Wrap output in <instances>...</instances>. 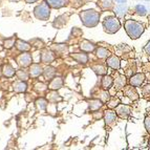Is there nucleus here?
<instances>
[{"label":"nucleus","instance_id":"393cba45","mask_svg":"<svg viewBox=\"0 0 150 150\" xmlns=\"http://www.w3.org/2000/svg\"><path fill=\"white\" fill-rule=\"evenodd\" d=\"M56 75V68L53 66H48L43 70V76L46 80H52Z\"/></svg>","mask_w":150,"mask_h":150},{"label":"nucleus","instance_id":"f3484780","mask_svg":"<svg viewBox=\"0 0 150 150\" xmlns=\"http://www.w3.org/2000/svg\"><path fill=\"white\" fill-rule=\"evenodd\" d=\"M70 57L73 58L74 60H76L77 62L79 63H82V64H86L88 61V56L84 53H75V54H71Z\"/></svg>","mask_w":150,"mask_h":150},{"label":"nucleus","instance_id":"5701e85b","mask_svg":"<svg viewBox=\"0 0 150 150\" xmlns=\"http://www.w3.org/2000/svg\"><path fill=\"white\" fill-rule=\"evenodd\" d=\"M16 47L20 52H28L30 50V45L25 41H22L21 39H17L16 40Z\"/></svg>","mask_w":150,"mask_h":150},{"label":"nucleus","instance_id":"412c9836","mask_svg":"<svg viewBox=\"0 0 150 150\" xmlns=\"http://www.w3.org/2000/svg\"><path fill=\"white\" fill-rule=\"evenodd\" d=\"M127 11H128L127 5H126L125 3H120V5L115 10V13L119 18H124V16L126 15Z\"/></svg>","mask_w":150,"mask_h":150},{"label":"nucleus","instance_id":"b1692460","mask_svg":"<svg viewBox=\"0 0 150 150\" xmlns=\"http://www.w3.org/2000/svg\"><path fill=\"white\" fill-rule=\"evenodd\" d=\"M96 55L100 59H106L110 56V52L105 47H98L96 48Z\"/></svg>","mask_w":150,"mask_h":150},{"label":"nucleus","instance_id":"c756f323","mask_svg":"<svg viewBox=\"0 0 150 150\" xmlns=\"http://www.w3.org/2000/svg\"><path fill=\"white\" fill-rule=\"evenodd\" d=\"M121 103L120 99L119 98H115V97H110V99L107 101V105L109 108H115L117 106L119 105Z\"/></svg>","mask_w":150,"mask_h":150},{"label":"nucleus","instance_id":"4c0bfd02","mask_svg":"<svg viewBox=\"0 0 150 150\" xmlns=\"http://www.w3.org/2000/svg\"><path fill=\"white\" fill-rule=\"evenodd\" d=\"M144 50H145V53L147 54L148 56H150V40L148 41V43L145 45V47H144Z\"/></svg>","mask_w":150,"mask_h":150},{"label":"nucleus","instance_id":"37998d69","mask_svg":"<svg viewBox=\"0 0 150 150\" xmlns=\"http://www.w3.org/2000/svg\"><path fill=\"white\" fill-rule=\"evenodd\" d=\"M0 3H1V0H0Z\"/></svg>","mask_w":150,"mask_h":150},{"label":"nucleus","instance_id":"20e7f679","mask_svg":"<svg viewBox=\"0 0 150 150\" xmlns=\"http://www.w3.org/2000/svg\"><path fill=\"white\" fill-rule=\"evenodd\" d=\"M34 14L39 20H47L50 16V6L46 1H43L35 8Z\"/></svg>","mask_w":150,"mask_h":150},{"label":"nucleus","instance_id":"2f4dec72","mask_svg":"<svg viewBox=\"0 0 150 150\" xmlns=\"http://www.w3.org/2000/svg\"><path fill=\"white\" fill-rule=\"evenodd\" d=\"M93 69L95 70V73L98 74V75H106V73H107V70H106V68L104 67V66H102V65H97V66H93Z\"/></svg>","mask_w":150,"mask_h":150},{"label":"nucleus","instance_id":"1a4fd4ad","mask_svg":"<svg viewBox=\"0 0 150 150\" xmlns=\"http://www.w3.org/2000/svg\"><path fill=\"white\" fill-rule=\"evenodd\" d=\"M123 93L126 97H128L131 101H137L139 100V93H137V90H135L134 86L132 85H128V86H125V87L123 88Z\"/></svg>","mask_w":150,"mask_h":150},{"label":"nucleus","instance_id":"a19ab883","mask_svg":"<svg viewBox=\"0 0 150 150\" xmlns=\"http://www.w3.org/2000/svg\"><path fill=\"white\" fill-rule=\"evenodd\" d=\"M148 147H149V149H150V140H149V143H148Z\"/></svg>","mask_w":150,"mask_h":150},{"label":"nucleus","instance_id":"2eb2a0df","mask_svg":"<svg viewBox=\"0 0 150 150\" xmlns=\"http://www.w3.org/2000/svg\"><path fill=\"white\" fill-rule=\"evenodd\" d=\"M113 85V78L109 75H104L102 78V82H101V86L103 89L108 90L111 86Z\"/></svg>","mask_w":150,"mask_h":150},{"label":"nucleus","instance_id":"79ce46f5","mask_svg":"<svg viewBox=\"0 0 150 150\" xmlns=\"http://www.w3.org/2000/svg\"><path fill=\"white\" fill-rule=\"evenodd\" d=\"M11 1H19V0H11Z\"/></svg>","mask_w":150,"mask_h":150},{"label":"nucleus","instance_id":"f03ea898","mask_svg":"<svg viewBox=\"0 0 150 150\" xmlns=\"http://www.w3.org/2000/svg\"><path fill=\"white\" fill-rule=\"evenodd\" d=\"M80 18L82 23L87 28H93L99 23L100 14L95 10H86L80 13Z\"/></svg>","mask_w":150,"mask_h":150},{"label":"nucleus","instance_id":"6e6552de","mask_svg":"<svg viewBox=\"0 0 150 150\" xmlns=\"http://www.w3.org/2000/svg\"><path fill=\"white\" fill-rule=\"evenodd\" d=\"M113 86L117 91L123 90V88L126 86V77L124 75H119L117 74L115 78L113 79Z\"/></svg>","mask_w":150,"mask_h":150},{"label":"nucleus","instance_id":"a211bd4d","mask_svg":"<svg viewBox=\"0 0 150 150\" xmlns=\"http://www.w3.org/2000/svg\"><path fill=\"white\" fill-rule=\"evenodd\" d=\"M102 106H103V102L100 100V99H98V98L91 99V100L89 101V110L90 111H97V110L100 109Z\"/></svg>","mask_w":150,"mask_h":150},{"label":"nucleus","instance_id":"4468645a","mask_svg":"<svg viewBox=\"0 0 150 150\" xmlns=\"http://www.w3.org/2000/svg\"><path fill=\"white\" fill-rule=\"evenodd\" d=\"M41 62L43 63H52L54 60H55V55H54V53H52L50 50H45L42 52V54H41Z\"/></svg>","mask_w":150,"mask_h":150},{"label":"nucleus","instance_id":"473e14b6","mask_svg":"<svg viewBox=\"0 0 150 150\" xmlns=\"http://www.w3.org/2000/svg\"><path fill=\"white\" fill-rule=\"evenodd\" d=\"M135 13L140 16H145L146 14H147V10H146V8L144 6V5L139 4L135 6Z\"/></svg>","mask_w":150,"mask_h":150},{"label":"nucleus","instance_id":"cd10ccee","mask_svg":"<svg viewBox=\"0 0 150 150\" xmlns=\"http://www.w3.org/2000/svg\"><path fill=\"white\" fill-rule=\"evenodd\" d=\"M16 75H17L18 79L21 81H26L30 78V73H28L26 70L24 69H19L16 71Z\"/></svg>","mask_w":150,"mask_h":150},{"label":"nucleus","instance_id":"423d86ee","mask_svg":"<svg viewBox=\"0 0 150 150\" xmlns=\"http://www.w3.org/2000/svg\"><path fill=\"white\" fill-rule=\"evenodd\" d=\"M115 112L121 119H127L131 113V107L129 105H124V104H119L115 107Z\"/></svg>","mask_w":150,"mask_h":150},{"label":"nucleus","instance_id":"7ed1b4c3","mask_svg":"<svg viewBox=\"0 0 150 150\" xmlns=\"http://www.w3.org/2000/svg\"><path fill=\"white\" fill-rule=\"evenodd\" d=\"M120 20L117 17L109 16V17H106L105 20L103 21V28L107 34H115L120 30Z\"/></svg>","mask_w":150,"mask_h":150},{"label":"nucleus","instance_id":"f257e3e1","mask_svg":"<svg viewBox=\"0 0 150 150\" xmlns=\"http://www.w3.org/2000/svg\"><path fill=\"white\" fill-rule=\"evenodd\" d=\"M124 28L127 33V35L129 36L130 39L135 40L138 38L141 37L144 30H145V25L142 22L137 20H132V19H128L124 23Z\"/></svg>","mask_w":150,"mask_h":150},{"label":"nucleus","instance_id":"f704fd0d","mask_svg":"<svg viewBox=\"0 0 150 150\" xmlns=\"http://www.w3.org/2000/svg\"><path fill=\"white\" fill-rule=\"evenodd\" d=\"M15 41H16V38L15 37H12L10 39H6L4 41V47L5 48H12L14 45H15Z\"/></svg>","mask_w":150,"mask_h":150},{"label":"nucleus","instance_id":"e433bc0d","mask_svg":"<svg viewBox=\"0 0 150 150\" xmlns=\"http://www.w3.org/2000/svg\"><path fill=\"white\" fill-rule=\"evenodd\" d=\"M144 124H145V128L147 130V132L150 134V115H147L144 121Z\"/></svg>","mask_w":150,"mask_h":150},{"label":"nucleus","instance_id":"dca6fc26","mask_svg":"<svg viewBox=\"0 0 150 150\" xmlns=\"http://www.w3.org/2000/svg\"><path fill=\"white\" fill-rule=\"evenodd\" d=\"M80 48L83 50V52H86V53H90V52H93L96 50V45L93 44V42H90L88 40H83L81 42Z\"/></svg>","mask_w":150,"mask_h":150},{"label":"nucleus","instance_id":"6ab92c4d","mask_svg":"<svg viewBox=\"0 0 150 150\" xmlns=\"http://www.w3.org/2000/svg\"><path fill=\"white\" fill-rule=\"evenodd\" d=\"M13 87L16 93H24L25 90L28 89V85L25 81H16L14 84H13Z\"/></svg>","mask_w":150,"mask_h":150},{"label":"nucleus","instance_id":"72a5a7b5","mask_svg":"<svg viewBox=\"0 0 150 150\" xmlns=\"http://www.w3.org/2000/svg\"><path fill=\"white\" fill-rule=\"evenodd\" d=\"M54 48L56 50V53H67L68 47L65 44H57V46H54Z\"/></svg>","mask_w":150,"mask_h":150},{"label":"nucleus","instance_id":"a878e982","mask_svg":"<svg viewBox=\"0 0 150 150\" xmlns=\"http://www.w3.org/2000/svg\"><path fill=\"white\" fill-rule=\"evenodd\" d=\"M46 2L48 3V5H50V8H60L65 5L66 0H46Z\"/></svg>","mask_w":150,"mask_h":150},{"label":"nucleus","instance_id":"ddd939ff","mask_svg":"<svg viewBox=\"0 0 150 150\" xmlns=\"http://www.w3.org/2000/svg\"><path fill=\"white\" fill-rule=\"evenodd\" d=\"M63 86V80L60 77H54L48 84V88L50 90H58Z\"/></svg>","mask_w":150,"mask_h":150},{"label":"nucleus","instance_id":"58836bf2","mask_svg":"<svg viewBox=\"0 0 150 150\" xmlns=\"http://www.w3.org/2000/svg\"><path fill=\"white\" fill-rule=\"evenodd\" d=\"M36 1H38V0H25V2H28V3H34V2H36Z\"/></svg>","mask_w":150,"mask_h":150},{"label":"nucleus","instance_id":"9d476101","mask_svg":"<svg viewBox=\"0 0 150 150\" xmlns=\"http://www.w3.org/2000/svg\"><path fill=\"white\" fill-rule=\"evenodd\" d=\"M145 81V75L143 73L135 74V75L131 76L129 79V84L130 85L134 86V87H140L143 83Z\"/></svg>","mask_w":150,"mask_h":150},{"label":"nucleus","instance_id":"bb28decb","mask_svg":"<svg viewBox=\"0 0 150 150\" xmlns=\"http://www.w3.org/2000/svg\"><path fill=\"white\" fill-rule=\"evenodd\" d=\"M98 5L102 10H111L113 8V3L110 0H99L98 1Z\"/></svg>","mask_w":150,"mask_h":150},{"label":"nucleus","instance_id":"c03bdc74","mask_svg":"<svg viewBox=\"0 0 150 150\" xmlns=\"http://www.w3.org/2000/svg\"><path fill=\"white\" fill-rule=\"evenodd\" d=\"M0 50H1V46H0Z\"/></svg>","mask_w":150,"mask_h":150},{"label":"nucleus","instance_id":"0eeeda50","mask_svg":"<svg viewBox=\"0 0 150 150\" xmlns=\"http://www.w3.org/2000/svg\"><path fill=\"white\" fill-rule=\"evenodd\" d=\"M117 112L113 111L112 108H109V109L105 110L104 113H103V118H104V121L107 125H112L113 123H115V120H117Z\"/></svg>","mask_w":150,"mask_h":150},{"label":"nucleus","instance_id":"7c9ffc66","mask_svg":"<svg viewBox=\"0 0 150 150\" xmlns=\"http://www.w3.org/2000/svg\"><path fill=\"white\" fill-rule=\"evenodd\" d=\"M142 96L144 99L147 101H150V84H146L142 88Z\"/></svg>","mask_w":150,"mask_h":150},{"label":"nucleus","instance_id":"39448f33","mask_svg":"<svg viewBox=\"0 0 150 150\" xmlns=\"http://www.w3.org/2000/svg\"><path fill=\"white\" fill-rule=\"evenodd\" d=\"M16 61H17V64L20 67H28L32 64V55L30 53H26V52H22V54H20L16 58Z\"/></svg>","mask_w":150,"mask_h":150},{"label":"nucleus","instance_id":"c9c22d12","mask_svg":"<svg viewBox=\"0 0 150 150\" xmlns=\"http://www.w3.org/2000/svg\"><path fill=\"white\" fill-rule=\"evenodd\" d=\"M47 88H48V85H45L43 83H38V84L35 85V90H37L39 93H43V91H45Z\"/></svg>","mask_w":150,"mask_h":150},{"label":"nucleus","instance_id":"aec40b11","mask_svg":"<svg viewBox=\"0 0 150 150\" xmlns=\"http://www.w3.org/2000/svg\"><path fill=\"white\" fill-rule=\"evenodd\" d=\"M1 71H2V75L4 76V77H8V78H11L15 75V69H14L12 65L8 64V63L3 65Z\"/></svg>","mask_w":150,"mask_h":150},{"label":"nucleus","instance_id":"4be33fe9","mask_svg":"<svg viewBox=\"0 0 150 150\" xmlns=\"http://www.w3.org/2000/svg\"><path fill=\"white\" fill-rule=\"evenodd\" d=\"M46 99H47V101L50 103H57V102H59V101L62 100V98H61L60 95L57 93V90H52L50 93H48Z\"/></svg>","mask_w":150,"mask_h":150},{"label":"nucleus","instance_id":"f8f14e48","mask_svg":"<svg viewBox=\"0 0 150 150\" xmlns=\"http://www.w3.org/2000/svg\"><path fill=\"white\" fill-rule=\"evenodd\" d=\"M43 74V68L41 67L40 64L38 63H34V64L30 65V76L32 78H37Z\"/></svg>","mask_w":150,"mask_h":150},{"label":"nucleus","instance_id":"c85d7f7f","mask_svg":"<svg viewBox=\"0 0 150 150\" xmlns=\"http://www.w3.org/2000/svg\"><path fill=\"white\" fill-rule=\"evenodd\" d=\"M47 104H48L47 99H44V98H40V99H38V100L36 101V105H37V107L40 110L45 109L46 106H47Z\"/></svg>","mask_w":150,"mask_h":150},{"label":"nucleus","instance_id":"9b49d317","mask_svg":"<svg viewBox=\"0 0 150 150\" xmlns=\"http://www.w3.org/2000/svg\"><path fill=\"white\" fill-rule=\"evenodd\" d=\"M106 64H107V66H109L110 68H112V69H115V70H118V69H120V67H121V60H120V58L115 55L109 56V57L107 58V60H106Z\"/></svg>","mask_w":150,"mask_h":150},{"label":"nucleus","instance_id":"ea45409f","mask_svg":"<svg viewBox=\"0 0 150 150\" xmlns=\"http://www.w3.org/2000/svg\"><path fill=\"white\" fill-rule=\"evenodd\" d=\"M118 3H125L126 2V0H115Z\"/></svg>","mask_w":150,"mask_h":150}]
</instances>
